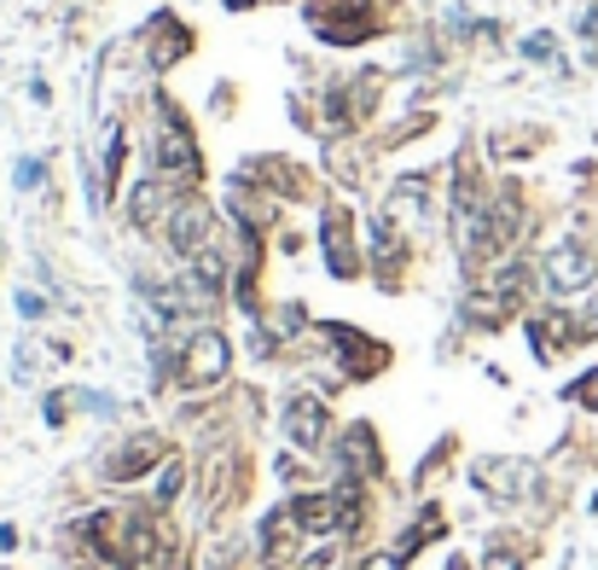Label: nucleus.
Instances as JSON below:
<instances>
[{
    "instance_id": "obj_13",
    "label": "nucleus",
    "mask_w": 598,
    "mask_h": 570,
    "mask_svg": "<svg viewBox=\"0 0 598 570\" xmlns=\"http://www.w3.org/2000/svg\"><path fill=\"white\" fill-rule=\"evenodd\" d=\"M175 490H180V466H169L163 483H158V500H175Z\"/></svg>"
},
{
    "instance_id": "obj_15",
    "label": "nucleus",
    "mask_w": 598,
    "mask_h": 570,
    "mask_svg": "<svg viewBox=\"0 0 598 570\" xmlns=\"http://www.w3.org/2000/svg\"><path fill=\"white\" fill-rule=\"evenodd\" d=\"M366 570H401V559H366Z\"/></svg>"
},
{
    "instance_id": "obj_10",
    "label": "nucleus",
    "mask_w": 598,
    "mask_h": 570,
    "mask_svg": "<svg viewBox=\"0 0 598 570\" xmlns=\"http://www.w3.org/2000/svg\"><path fill=\"white\" fill-rule=\"evenodd\" d=\"M290 512H297V524L309 530V535L337 530V500L332 495H302V500H290Z\"/></svg>"
},
{
    "instance_id": "obj_5",
    "label": "nucleus",
    "mask_w": 598,
    "mask_h": 570,
    "mask_svg": "<svg viewBox=\"0 0 598 570\" xmlns=\"http://www.w3.org/2000/svg\"><path fill=\"white\" fill-rule=\"evenodd\" d=\"M546 280H552L558 292H581V285H593V257L581 245H558L552 262H546Z\"/></svg>"
},
{
    "instance_id": "obj_12",
    "label": "nucleus",
    "mask_w": 598,
    "mask_h": 570,
    "mask_svg": "<svg viewBox=\"0 0 598 570\" xmlns=\"http://www.w3.org/2000/svg\"><path fill=\"white\" fill-rule=\"evenodd\" d=\"M570 396H575V401H593V408H598V373H587V379H581Z\"/></svg>"
},
{
    "instance_id": "obj_1",
    "label": "nucleus",
    "mask_w": 598,
    "mask_h": 570,
    "mask_svg": "<svg viewBox=\"0 0 598 570\" xmlns=\"http://www.w3.org/2000/svg\"><path fill=\"white\" fill-rule=\"evenodd\" d=\"M158 170L175 175V181H192L198 175V140L186 134L180 111L163 106V134H158Z\"/></svg>"
},
{
    "instance_id": "obj_9",
    "label": "nucleus",
    "mask_w": 598,
    "mask_h": 570,
    "mask_svg": "<svg viewBox=\"0 0 598 570\" xmlns=\"http://www.w3.org/2000/svg\"><path fill=\"white\" fill-rule=\"evenodd\" d=\"M326 257H332V274H354V245H349V210H332L326 215Z\"/></svg>"
},
{
    "instance_id": "obj_7",
    "label": "nucleus",
    "mask_w": 598,
    "mask_h": 570,
    "mask_svg": "<svg viewBox=\"0 0 598 570\" xmlns=\"http://www.w3.org/2000/svg\"><path fill=\"white\" fill-rule=\"evenodd\" d=\"M169 239H175V250H186V257H198V245L210 239V210H203V205H180Z\"/></svg>"
},
{
    "instance_id": "obj_11",
    "label": "nucleus",
    "mask_w": 598,
    "mask_h": 570,
    "mask_svg": "<svg viewBox=\"0 0 598 570\" xmlns=\"http://www.w3.org/2000/svg\"><path fill=\"white\" fill-rule=\"evenodd\" d=\"M483 570H523V565H518V553H506V547H494V553H488V559H483Z\"/></svg>"
},
{
    "instance_id": "obj_6",
    "label": "nucleus",
    "mask_w": 598,
    "mask_h": 570,
    "mask_svg": "<svg viewBox=\"0 0 598 570\" xmlns=\"http://www.w3.org/2000/svg\"><path fill=\"white\" fill-rule=\"evenodd\" d=\"M151 460H163V443H158V437H134L123 455L105 460V478H111V483H134L140 472H151Z\"/></svg>"
},
{
    "instance_id": "obj_3",
    "label": "nucleus",
    "mask_w": 598,
    "mask_h": 570,
    "mask_svg": "<svg viewBox=\"0 0 598 570\" xmlns=\"http://www.w3.org/2000/svg\"><path fill=\"white\" fill-rule=\"evenodd\" d=\"M221 373H227V338H221V332H198V338L186 344V379L215 384Z\"/></svg>"
},
{
    "instance_id": "obj_4",
    "label": "nucleus",
    "mask_w": 598,
    "mask_h": 570,
    "mask_svg": "<svg viewBox=\"0 0 598 570\" xmlns=\"http://www.w3.org/2000/svg\"><path fill=\"white\" fill-rule=\"evenodd\" d=\"M476 483H483V490L494 495V500H518L523 490H528V466L523 460H476V472H471Z\"/></svg>"
},
{
    "instance_id": "obj_2",
    "label": "nucleus",
    "mask_w": 598,
    "mask_h": 570,
    "mask_svg": "<svg viewBox=\"0 0 598 570\" xmlns=\"http://www.w3.org/2000/svg\"><path fill=\"white\" fill-rule=\"evenodd\" d=\"M285 431H290V443L297 448H314L326 443V401H314V396H290V408H285Z\"/></svg>"
},
{
    "instance_id": "obj_14",
    "label": "nucleus",
    "mask_w": 598,
    "mask_h": 570,
    "mask_svg": "<svg viewBox=\"0 0 598 570\" xmlns=\"http://www.w3.org/2000/svg\"><path fill=\"white\" fill-rule=\"evenodd\" d=\"M36 181H41V163H36V158H29V163H24V170H18V187H36Z\"/></svg>"
},
{
    "instance_id": "obj_8",
    "label": "nucleus",
    "mask_w": 598,
    "mask_h": 570,
    "mask_svg": "<svg viewBox=\"0 0 598 570\" xmlns=\"http://www.w3.org/2000/svg\"><path fill=\"white\" fill-rule=\"evenodd\" d=\"M344 472H349V478L384 472V460H378V448H372V431H366V425H354L349 437H344Z\"/></svg>"
}]
</instances>
